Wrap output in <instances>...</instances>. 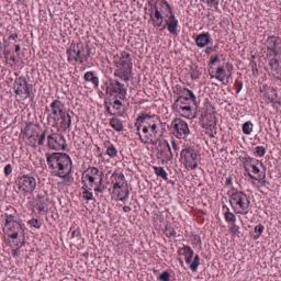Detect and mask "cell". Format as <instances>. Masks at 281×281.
I'll return each mask as SVG.
<instances>
[{
    "mask_svg": "<svg viewBox=\"0 0 281 281\" xmlns=\"http://www.w3.org/2000/svg\"><path fill=\"white\" fill-rule=\"evenodd\" d=\"M82 196L85 200H93L94 199V195H93V192L90 191V189H87V188H83L82 189Z\"/></svg>",
    "mask_w": 281,
    "mask_h": 281,
    "instance_id": "obj_33",
    "label": "cell"
},
{
    "mask_svg": "<svg viewBox=\"0 0 281 281\" xmlns=\"http://www.w3.org/2000/svg\"><path fill=\"white\" fill-rule=\"evenodd\" d=\"M252 129H254V124H252L250 121H246V122L243 123L242 130H243V132H244V134L249 135L250 133L252 132Z\"/></svg>",
    "mask_w": 281,
    "mask_h": 281,
    "instance_id": "obj_31",
    "label": "cell"
},
{
    "mask_svg": "<svg viewBox=\"0 0 281 281\" xmlns=\"http://www.w3.org/2000/svg\"><path fill=\"white\" fill-rule=\"evenodd\" d=\"M178 256H179V258H182L184 263H186L189 266H190V264L192 263L193 258H194L193 250L191 249V247H189V246H184V247H181L178 250Z\"/></svg>",
    "mask_w": 281,
    "mask_h": 281,
    "instance_id": "obj_25",
    "label": "cell"
},
{
    "mask_svg": "<svg viewBox=\"0 0 281 281\" xmlns=\"http://www.w3.org/2000/svg\"><path fill=\"white\" fill-rule=\"evenodd\" d=\"M83 78H85L86 81H91L94 82V85L96 87H98V85H99V80H98V77L96 76V74L94 72H88L85 74V76H83Z\"/></svg>",
    "mask_w": 281,
    "mask_h": 281,
    "instance_id": "obj_30",
    "label": "cell"
},
{
    "mask_svg": "<svg viewBox=\"0 0 281 281\" xmlns=\"http://www.w3.org/2000/svg\"><path fill=\"white\" fill-rule=\"evenodd\" d=\"M171 132L172 134L177 138H186L189 134H190V130H189L188 124L181 120V119L176 118L173 120L171 124Z\"/></svg>",
    "mask_w": 281,
    "mask_h": 281,
    "instance_id": "obj_22",
    "label": "cell"
},
{
    "mask_svg": "<svg viewBox=\"0 0 281 281\" xmlns=\"http://www.w3.org/2000/svg\"><path fill=\"white\" fill-rule=\"evenodd\" d=\"M265 53L267 64L271 75L276 79L280 78V39L275 35L270 37L265 42Z\"/></svg>",
    "mask_w": 281,
    "mask_h": 281,
    "instance_id": "obj_8",
    "label": "cell"
},
{
    "mask_svg": "<svg viewBox=\"0 0 281 281\" xmlns=\"http://www.w3.org/2000/svg\"><path fill=\"white\" fill-rule=\"evenodd\" d=\"M150 19L158 30L167 29L171 33H177V20L175 18L172 7L164 0L150 2Z\"/></svg>",
    "mask_w": 281,
    "mask_h": 281,
    "instance_id": "obj_2",
    "label": "cell"
},
{
    "mask_svg": "<svg viewBox=\"0 0 281 281\" xmlns=\"http://www.w3.org/2000/svg\"><path fill=\"white\" fill-rule=\"evenodd\" d=\"M16 185H17L18 190L21 193L30 194L34 191L35 187H37V181H35V178L32 177V176L23 175V176H20V177L17 178Z\"/></svg>",
    "mask_w": 281,
    "mask_h": 281,
    "instance_id": "obj_21",
    "label": "cell"
},
{
    "mask_svg": "<svg viewBox=\"0 0 281 281\" xmlns=\"http://www.w3.org/2000/svg\"><path fill=\"white\" fill-rule=\"evenodd\" d=\"M105 110L112 117H122L126 114L129 107L126 99V89L121 82L111 80L105 93Z\"/></svg>",
    "mask_w": 281,
    "mask_h": 281,
    "instance_id": "obj_3",
    "label": "cell"
},
{
    "mask_svg": "<svg viewBox=\"0 0 281 281\" xmlns=\"http://www.w3.org/2000/svg\"><path fill=\"white\" fill-rule=\"evenodd\" d=\"M211 43V37L207 32L200 33L195 37V44L199 47H205Z\"/></svg>",
    "mask_w": 281,
    "mask_h": 281,
    "instance_id": "obj_26",
    "label": "cell"
},
{
    "mask_svg": "<svg viewBox=\"0 0 281 281\" xmlns=\"http://www.w3.org/2000/svg\"><path fill=\"white\" fill-rule=\"evenodd\" d=\"M156 147L154 149V155H155L156 159L161 161V163H168L173 158V153L170 147V144L167 143V140L160 139L155 144Z\"/></svg>",
    "mask_w": 281,
    "mask_h": 281,
    "instance_id": "obj_20",
    "label": "cell"
},
{
    "mask_svg": "<svg viewBox=\"0 0 281 281\" xmlns=\"http://www.w3.org/2000/svg\"><path fill=\"white\" fill-rule=\"evenodd\" d=\"M174 109L179 116L192 120L198 115L199 105L190 90L181 89L178 98L174 102Z\"/></svg>",
    "mask_w": 281,
    "mask_h": 281,
    "instance_id": "obj_5",
    "label": "cell"
},
{
    "mask_svg": "<svg viewBox=\"0 0 281 281\" xmlns=\"http://www.w3.org/2000/svg\"><path fill=\"white\" fill-rule=\"evenodd\" d=\"M29 224H30L31 227H33V228H35V229H39V228L41 227V222H40V220H38V219H32V220L29 222Z\"/></svg>",
    "mask_w": 281,
    "mask_h": 281,
    "instance_id": "obj_37",
    "label": "cell"
},
{
    "mask_svg": "<svg viewBox=\"0 0 281 281\" xmlns=\"http://www.w3.org/2000/svg\"><path fill=\"white\" fill-rule=\"evenodd\" d=\"M48 121L51 125L58 131H67L70 126L72 119L65 109L64 104L60 100H54L50 105V115H48Z\"/></svg>",
    "mask_w": 281,
    "mask_h": 281,
    "instance_id": "obj_9",
    "label": "cell"
},
{
    "mask_svg": "<svg viewBox=\"0 0 281 281\" xmlns=\"http://www.w3.org/2000/svg\"><path fill=\"white\" fill-rule=\"evenodd\" d=\"M4 240L13 254L22 247L25 242V232L21 222L13 216H7L4 222Z\"/></svg>",
    "mask_w": 281,
    "mask_h": 281,
    "instance_id": "obj_4",
    "label": "cell"
},
{
    "mask_svg": "<svg viewBox=\"0 0 281 281\" xmlns=\"http://www.w3.org/2000/svg\"><path fill=\"white\" fill-rule=\"evenodd\" d=\"M200 124L207 134L210 136L215 135L216 131V125H217V118H216V112L214 110V107L209 100L205 101V105H203L202 109V115L200 118Z\"/></svg>",
    "mask_w": 281,
    "mask_h": 281,
    "instance_id": "obj_12",
    "label": "cell"
},
{
    "mask_svg": "<svg viewBox=\"0 0 281 281\" xmlns=\"http://www.w3.org/2000/svg\"><path fill=\"white\" fill-rule=\"evenodd\" d=\"M198 266H199V257H198V256H194L192 263L190 264V268H191V270H193V271L196 270V268H198Z\"/></svg>",
    "mask_w": 281,
    "mask_h": 281,
    "instance_id": "obj_36",
    "label": "cell"
},
{
    "mask_svg": "<svg viewBox=\"0 0 281 281\" xmlns=\"http://www.w3.org/2000/svg\"><path fill=\"white\" fill-rule=\"evenodd\" d=\"M255 154H256V156L258 157H263L265 154H266V149L264 146H257L255 147V150H254Z\"/></svg>",
    "mask_w": 281,
    "mask_h": 281,
    "instance_id": "obj_34",
    "label": "cell"
},
{
    "mask_svg": "<svg viewBox=\"0 0 281 281\" xmlns=\"http://www.w3.org/2000/svg\"><path fill=\"white\" fill-rule=\"evenodd\" d=\"M158 278H159L160 280H170L172 277H171V275H170V272L165 271V272L163 273V275H160Z\"/></svg>",
    "mask_w": 281,
    "mask_h": 281,
    "instance_id": "obj_38",
    "label": "cell"
},
{
    "mask_svg": "<svg viewBox=\"0 0 281 281\" xmlns=\"http://www.w3.org/2000/svg\"><path fill=\"white\" fill-rule=\"evenodd\" d=\"M244 170L248 177L256 182H265L266 167L261 160L251 157H245L243 159Z\"/></svg>",
    "mask_w": 281,
    "mask_h": 281,
    "instance_id": "obj_14",
    "label": "cell"
},
{
    "mask_svg": "<svg viewBox=\"0 0 281 281\" xmlns=\"http://www.w3.org/2000/svg\"><path fill=\"white\" fill-rule=\"evenodd\" d=\"M136 131L140 142L155 145L164 134V124L157 116L142 115L136 120Z\"/></svg>",
    "mask_w": 281,
    "mask_h": 281,
    "instance_id": "obj_1",
    "label": "cell"
},
{
    "mask_svg": "<svg viewBox=\"0 0 281 281\" xmlns=\"http://www.w3.org/2000/svg\"><path fill=\"white\" fill-rule=\"evenodd\" d=\"M264 232V226L263 224H257V226L252 229L251 231V237L254 238V240H257V238H259L262 236Z\"/></svg>",
    "mask_w": 281,
    "mask_h": 281,
    "instance_id": "obj_29",
    "label": "cell"
},
{
    "mask_svg": "<svg viewBox=\"0 0 281 281\" xmlns=\"http://www.w3.org/2000/svg\"><path fill=\"white\" fill-rule=\"evenodd\" d=\"M105 153H107V155H109L110 157H114L117 155V151H116V147L115 146H112L110 145L109 146V149L105 151Z\"/></svg>",
    "mask_w": 281,
    "mask_h": 281,
    "instance_id": "obj_35",
    "label": "cell"
},
{
    "mask_svg": "<svg viewBox=\"0 0 281 281\" xmlns=\"http://www.w3.org/2000/svg\"><path fill=\"white\" fill-rule=\"evenodd\" d=\"M103 174L96 167H89L81 175V182L83 188L95 189L100 191V187L102 186Z\"/></svg>",
    "mask_w": 281,
    "mask_h": 281,
    "instance_id": "obj_16",
    "label": "cell"
},
{
    "mask_svg": "<svg viewBox=\"0 0 281 281\" xmlns=\"http://www.w3.org/2000/svg\"><path fill=\"white\" fill-rule=\"evenodd\" d=\"M46 163L50 172L60 178H66L73 170V161L65 153H51L46 155Z\"/></svg>",
    "mask_w": 281,
    "mask_h": 281,
    "instance_id": "obj_7",
    "label": "cell"
},
{
    "mask_svg": "<svg viewBox=\"0 0 281 281\" xmlns=\"http://www.w3.org/2000/svg\"><path fill=\"white\" fill-rule=\"evenodd\" d=\"M180 163L186 170L193 171L199 166L200 154L193 147H185L180 153Z\"/></svg>",
    "mask_w": 281,
    "mask_h": 281,
    "instance_id": "obj_19",
    "label": "cell"
},
{
    "mask_svg": "<svg viewBox=\"0 0 281 281\" xmlns=\"http://www.w3.org/2000/svg\"><path fill=\"white\" fill-rule=\"evenodd\" d=\"M116 72L115 76L123 80H130L132 77V60L130 54L122 52L115 59Z\"/></svg>",
    "mask_w": 281,
    "mask_h": 281,
    "instance_id": "obj_15",
    "label": "cell"
},
{
    "mask_svg": "<svg viewBox=\"0 0 281 281\" xmlns=\"http://www.w3.org/2000/svg\"><path fill=\"white\" fill-rule=\"evenodd\" d=\"M232 74V65L231 63L224 61L222 56L213 55L209 62V75L212 78L226 82Z\"/></svg>",
    "mask_w": 281,
    "mask_h": 281,
    "instance_id": "obj_10",
    "label": "cell"
},
{
    "mask_svg": "<svg viewBox=\"0 0 281 281\" xmlns=\"http://www.w3.org/2000/svg\"><path fill=\"white\" fill-rule=\"evenodd\" d=\"M230 205L236 214L245 215L250 209V201L247 195L242 191H235L230 195Z\"/></svg>",
    "mask_w": 281,
    "mask_h": 281,
    "instance_id": "obj_18",
    "label": "cell"
},
{
    "mask_svg": "<svg viewBox=\"0 0 281 281\" xmlns=\"http://www.w3.org/2000/svg\"><path fill=\"white\" fill-rule=\"evenodd\" d=\"M154 172H155V174L157 176H159V177H161L163 179L167 180V173L165 172L164 168H161V167H154Z\"/></svg>",
    "mask_w": 281,
    "mask_h": 281,
    "instance_id": "obj_32",
    "label": "cell"
},
{
    "mask_svg": "<svg viewBox=\"0 0 281 281\" xmlns=\"http://www.w3.org/2000/svg\"><path fill=\"white\" fill-rule=\"evenodd\" d=\"M223 210H224V212H223L224 219H226V221L229 224H232V226H234V223H235V215L233 213H231L226 206H223Z\"/></svg>",
    "mask_w": 281,
    "mask_h": 281,
    "instance_id": "obj_28",
    "label": "cell"
},
{
    "mask_svg": "<svg viewBox=\"0 0 281 281\" xmlns=\"http://www.w3.org/2000/svg\"><path fill=\"white\" fill-rule=\"evenodd\" d=\"M45 137V131L41 130L40 126L35 123H27L23 131L24 142L32 147L41 145Z\"/></svg>",
    "mask_w": 281,
    "mask_h": 281,
    "instance_id": "obj_17",
    "label": "cell"
},
{
    "mask_svg": "<svg viewBox=\"0 0 281 281\" xmlns=\"http://www.w3.org/2000/svg\"><path fill=\"white\" fill-rule=\"evenodd\" d=\"M47 147L53 151H64L67 147V143L60 133H53L47 137Z\"/></svg>",
    "mask_w": 281,
    "mask_h": 281,
    "instance_id": "obj_24",
    "label": "cell"
},
{
    "mask_svg": "<svg viewBox=\"0 0 281 281\" xmlns=\"http://www.w3.org/2000/svg\"><path fill=\"white\" fill-rule=\"evenodd\" d=\"M130 188L122 173L115 172L111 176V196L116 201H125L129 198Z\"/></svg>",
    "mask_w": 281,
    "mask_h": 281,
    "instance_id": "obj_11",
    "label": "cell"
},
{
    "mask_svg": "<svg viewBox=\"0 0 281 281\" xmlns=\"http://www.w3.org/2000/svg\"><path fill=\"white\" fill-rule=\"evenodd\" d=\"M110 125H111V128H112V129H115L117 132H121V131H123V123L121 122V120H119V119L116 118V117L111 118Z\"/></svg>",
    "mask_w": 281,
    "mask_h": 281,
    "instance_id": "obj_27",
    "label": "cell"
},
{
    "mask_svg": "<svg viewBox=\"0 0 281 281\" xmlns=\"http://www.w3.org/2000/svg\"><path fill=\"white\" fill-rule=\"evenodd\" d=\"M13 93L20 98H29L31 96L29 82L26 81L24 77H18L13 82Z\"/></svg>",
    "mask_w": 281,
    "mask_h": 281,
    "instance_id": "obj_23",
    "label": "cell"
},
{
    "mask_svg": "<svg viewBox=\"0 0 281 281\" xmlns=\"http://www.w3.org/2000/svg\"><path fill=\"white\" fill-rule=\"evenodd\" d=\"M4 58L12 68H19L23 64V48L18 35L12 34L4 44Z\"/></svg>",
    "mask_w": 281,
    "mask_h": 281,
    "instance_id": "obj_6",
    "label": "cell"
},
{
    "mask_svg": "<svg viewBox=\"0 0 281 281\" xmlns=\"http://www.w3.org/2000/svg\"><path fill=\"white\" fill-rule=\"evenodd\" d=\"M11 171H12V168H11V165H7L5 167V174L8 176L9 174H11Z\"/></svg>",
    "mask_w": 281,
    "mask_h": 281,
    "instance_id": "obj_39",
    "label": "cell"
},
{
    "mask_svg": "<svg viewBox=\"0 0 281 281\" xmlns=\"http://www.w3.org/2000/svg\"><path fill=\"white\" fill-rule=\"evenodd\" d=\"M90 55V47L88 43L81 41L73 42L67 50V59L73 64H81L86 62Z\"/></svg>",
    "mask_w": 281,
    "mask_h": 281,
    "instance_id": "obj_13",
    "label": "cell"
}]
</instances>
